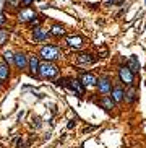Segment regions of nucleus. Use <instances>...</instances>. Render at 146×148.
<instances>
[{
  "label": "nucleus",
  "instance_id": "nucleus-1",
  "mask_svg": "<svg viewBox=\"0 0 146 148\" xmlns=\"http://www.w3.org/2000/svg\"><path fill=\"white\" fill-rule=\"evenodd\" d=\"M62 56V51L59 46H54V44H47L41 49V57L47 62H52V60H57V59H60Z\"/></svg>",
  "mask_w": 146,
  "mask_h": 148
},
{
  "label": "nucleus",
  "instance_id": "nucleus-2",
  "mask_svg": "<svg viewBox=\"0 0 146 148\" xmlns=\"http://www.w3.org/2000/svg\"><path fill=\"white\" fill-rule=\"evenodd\" d=\"M57 73H59V68H57L52 62H41L39 64V72H37V75L41 78H54L57 77Z\"/></svg>",
  "mask_w": 146,
  "mask_h": 148
},
{
  "label": "nucleus",
  "instance_id": "nucleus-3",
  "mask_svg": "<svg viewBox=\"0 0 146 148\" xmlns=\"http://www.w3.org/2000/svg\"><path fill=\"white\" fill-rule=\"evenodd\" d=\"M119 78H120V82L127 86H131L133 82H135V73L128 68L127 65H122L119 67Z\"/></svg>",
  "mask_w": 146,
  "mask_h": 148
},
{
  "label": "nucleus",
  "instance_id": "nucleus-4",
  "mask_svg": "<svg viewBox=\"0 0 146 148\" xmlns=\"http://www.w3.org/2000/svg\"><path fill=\"white\" fill-rule=\"evenodd\" d=\"M34 16H36V11L31 7H23L18 11V21H21V23H29Z\"/></svg>",
  "mask_w": 146,
  "mask_h": 148
},
{
  "label": "nucleus",
  "instance_id": "nucleus-5",
  "mask_svg": "<svg viewBox=\"0 0 146 148\" xmlns=\"http://www.w3.org/2000/svg\"><path fill=\"white\" fill-rule=\"evenodd\" d=\"M96 60H97V57H94L93 54H89V52H81V54H78V57H76V64L81 65V67L93 65Z\"/></svg>",
  "mask_w": 146,
  "mask_h": 148
},
{
  "label": "nucleus",
  "instance_id": "nucleus-6",
  "mask_svg": "<svg viewBox=\"0 0 146 148\" xmlns=\"http://www.w3.org/2000/svg\"><path fill=\"white\" fill-rule=\"evenodd\" d=\"M96 86H97V90H99V93H102V94H107V93L112 91V82L109 77H101L99 80H97V83H96Z\"/></svg>",
  "mask_w": 146,
  "mask_h": 148
},
{
  "label": "nucleus",
  "instance_id": "nucleus-7",
  "mask_svg": "<svg viewBox=\"0 0 146 148\" xmlns=\"http://www.w3.org/2000/svg\"><path fill=\"white\" fill-rule=\"evenodd\" d=\"M67 44H68V47H71L73 51H78V49L83 47L85 41H83V38L78 36V34H70V36H67Z\"/></svg>",
  "mask_w": 146,
  "mask_h": 148
},
{
  "label": "nucleus",
  "instance_id": "nucleus-8",
  "mask_svg": "<svg viewBox=\"0 0 146 148\" xmlns=\"http://www.w3.org/2000/svg\"><path fill=\"white\" fill-rule=\"evenodd\" d=\"M51 34V31H47V29H42V28H34V31H33V39H34L36 42H42L45 41Z\"/></svg>",
  "mask_w": 146,
  "mask_h": 148
},
{
  "label": "nucleus",
  "instance_id": "nucleus-9",
  "mask_svg": "<svg viewBox=\"0 0 146 148\" xmlns=\"http://www.w3.org/2000/svg\"><path fill=\"white\" fill-rule=\"evenodd\" d=\"M28 62H29V59L26 57V54H23V52L15 54V65L18 67L20 70H25L26 67H28Z\"/></svg>",
  "mask_w": 146,
  "mask_h": 148
},
{
  "label": "nucleus",
  "instance_id": "nucleus-10",
  "mask_svg": "<svg viewBox=\"0 0 146 148\" xmlns=\"http://www.w3.org/2000/svg\"><path fill=\"white\" fill-rule=\"evenodd\" d=\"M80 82L85 85V88H89V86H96V83H97V78L93 75V73H83L80 78Z\"/></svg>",
  "mask_w": 146,
  "mask_h": 148
},
{
  "label": "nucleus",
  "instance_id": "nucleus-11",
  "mask_svg": "<svg viewBox=\"0 0 146 148\" xmlns=\"http://www.w3.org/2000/svg\"><path fill=\"white\" fill-rule=\"evenodd\" d=\"M70 85H71L70 91H73L78 98L83 96V93H85V85H83L80 80H70Z\"/></svg>",
  "mask_w": 146,
  "mask_h": 148
},
{
  "label": "nucleus",
  "instance_id": "nucleus-12",
  "mask_svg": "<svg viewBox=\"0 0 146 148\" xmlns=\"http://www.w3.org/2000/svg\"><path fill=\"white\" fill-rule=\"evenodd\" d=\"M128 68H130L133 73H136V72H140V62H138V57L136 56H130L128 59H127V64H125Z\"/></svg>",
  "mask_w": 146,
  "mask_h": 148
},
{
  "label": "nucleus",
  "instance_id": "nucleus-13",
  "mask_svg": "<svg viewBox=\"0 0 146 148\" xmlns=\"http://www.w3.org/2000/svg\"><path fill=\"white\" fill-rule=\"evenodd\" d=\"M123 88L122 86H114L112 88V91H111V98L114 99V102H120L123 101Z\"/></svg>",
  "mask_w": 146,
  "mask_h": 148
},
{
  "label": "nucleus",
  "instance_id": "nucleus-14",
  "mask_svg": "<svg viewBox=\"0 0 146 148\" xmlns=\"http://www.w3.org/2000/svg\"><path fill=\"white\" fill-rule=\"evenodd\" d=\"M39 57H29V62H28V67H29V72H31V75H37V72H39Z\"/></svg>",
  "mask_w": 146,
  "mask_h": 148
},
{
  "label": "nucleus",
  "instance_id": "nucleus-15",
  "mask_svg": "<svg viewBox=\"0 0 146 148\" xmlns=\"http://www.w3.org/2000/svg\"><path fill=\"white\" fill-rule=\"evenodd\" d=\"M123 99H125L127 102H135L136 101V88L131 85V86H128V90H127L125 93H123Z\"/></svg>",
  "mask_w": 146,
  "mask_h": 148
},
{
  "label": "nucleus",
  "instance_id": "nucleus-16",
  "mask_svg": "<svg viewBox=\"0 0 146 148\" xmlns=\"http://www.w3.org/2000/svg\"><path fill=\"white\" fill-rule=\"evenodd\" d=\"M10 77V65L5 62H0V82H7Z\"/></svg>",
  "mask_w": 146,
  "mask_h": 148
},
{
  "label": "nucleus",
  "instance_id": "nucleus-17",
  "mask_svg": "<svg viewBox=\"0 0 146 148\" xmlns=\"http://www.w3.org/2000/svg\"><path fill=\"white\" fill-rule=\"evenodd\" d=\"M99 104H101V106L104 107L106 111H112L115 102H114V99H112L111 96H102V98H101V101H99Z\"/></svg>",
  "mask_w": 146,
  "mask_h": 148
},
{
  "label": "nucleus",
  "instance_id": "nucleus-18",
  "mask_svg": "<svg viewBox=\"0 0 146 148\" xmlns=\"http://www.w3.org/2000/svg\"><path fill=\"white\" fill-rule=\"evenodd\" d=\"M8 38H10V31L3 26H0V46H5Z\"/></svg>",
  "mask_w": 146,
  "mask_h": 148
},
{
  "label": "nucleus",
  "instance_id": "nucleus-19",
  "mask_svg": "<svg viewBox=\"0 0 146 148\" xmlns=\"http://www.w3.org/2000/svg\"><path fill=\"white\" fill-rule=\"evenodd\" d=\"M51 34L55 36V38H60V36H65V28L60 25H54L51 28Z\"/></svg>",
  "mask_w": 146,
  "mask_h": 148
},
{
  "label": "nucleus",
  "instance_id": "nucleus-20",
  "mask_svg": "<svg viewBox=\"0 0 146 148\" xmlns=\"http://www.w3.org/2000/svg\"><path fill=\"white\" fill-rule=\"evenodd\" d=\"M42 20H44V18H42V15H41V16H34V18H33L28 25H29V28H39V25H41V21H42Z\"/></svg>",
  "mask_w": 146,
  "mask_h": 148
},
{
  "label": "nucleus",
  "instance_id": "nucleus-21",
  "mask_svg": "<svg viewBox=\"0 0 146 148\" xmlns=\"http://www.w3.org/2000/svg\"><path fill=\"white\" fill-rule=\"evenodd\" d=\"M3 59H5V62H8V65L15 62V56H13V52H11V51H5V52H3Z\"/></svg>",
  "mask_w": 146,
  "mask_h": 148
},
{
  "label": "nucleus",
  "instance_id": "nucleus-22",
  "mask_svg": "<svg viewBox=\"0 0 146 148\" xmlns=\"http://www.w3.org/2000/svg\"><path fill=\"white\" fill-rule=\"evenodd\" d=\"M7 3L11 7V8H16V7H20L21 0H7Z\"/></svg>",
  "mask_w": 146,
  "mask_h": 148
},
{
  "label": "nucleus",
  "instance_id": "nucleus-23",
  "mask_svg": "<svg viewBox=\"0 0 146 148\" xmlns=\"http://www.w3.org/2000/svg\"><path fill=\"white\" fill-rule=\"evenodd\" d=\"M34 0H21V3H23V7H31V3H33Z\"/></svg>",
  "mask_w": 146,
  "mask_h": 148
},
{
  "label": "nucleus",
  "instance_id": "nucleus-24",
  "mask_svg": "<svg viewBox=\"0 0 146 148\" xmlns=\"http://www.w3.org/2000/svg\"><path fill=\"white\" fill-rule=\"evenodd\" d=\"M3 23H5V15H3V13H0V26L3 25Z\"/></svg>",
  "mask_w": 146,
  "mask_h": 148
},
{
  "label": "nucleus",
  "instance_id": "nucleus-25",
  "mask_svg": "<svg viewBox=\"0 0 146 148\" xmlns=\"http://www.w3.org/2000/svg\"><path fill=\"white\" fill-rule=\"evenodd\" d=\"M67 127H68V129H73V127H75V121H70V122H68V125H67Z\"/></svg>",
  "mask_w": 146,
  "mask_h": 148
}]
</instances>
